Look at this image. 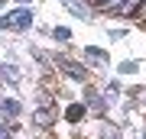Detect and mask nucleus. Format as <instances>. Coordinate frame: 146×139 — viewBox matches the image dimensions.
<instances>
[{
    "instance_id": "nucleus-1",
    "label": "nucleus",
    "mask_w": 146,
    "mask_h": 139,
    "mask_svg": "<svg viewBox=\"0 0 146 139\" xmlns=\"http://www.w3.org/2000/svg\"><path fill=\"white\" fill-rule=\"evenodd\" d=\"M29 23H33L29 10H13V13H7L3 20H0V26H10V29H26Z\"/></svg>"
},
{
    "instance_id": "nucleus-2",
    "label": "nucleus",
    "mask_w": 146,
    "mask_h": 139,
    "mask_svg": "<svg viewBox=\"0 0 146 139\" xmlns=\"http://www.w3.org/2000/svg\"><path fill=\"white\" fill-rule=\"evenodd\" d=\"M98 10H120V7L127 3V0H91Z\"/></svg>"
},
{
    "instance_id": "nucleus-3",
    "label": "nucleus",
    "mask_w": 146,
    "mask_h": 139,
    "mask_svg": "<svg viewBox=\"0 0 146 139\" xmlns=\"http://www.w3.org/2000/svg\"><path fill=\"white\" fill-rule=\"evenodd\" d=\"M65 3H68V7H72V10H75V13H81V16H84V13H88V0H84V3H81V0H65Z\"/></svg>"
},
{
    "instance_id": "nucleus-4",
    "label": "nucleus",
    "mask_w": 146,
    "mask_h": 139,
    "mask_svg": "<svg viewBox=\"0 0 146 139\" xmlns=\"http://www.w3.org/2000/svg\"><path fill=\"white\" fill-rule=\"evenodd\" d=\"M81 113H84V110L78 107V103H75V107H68V110H65V117H68V120H78Z\"/></svg>"
},
{
    "instance_id": "nucleus-5",
    "label": "nucleus",
    "mask_w": 146,
    "mask_h": 139,
    "mask_svg": "<svg viewBox=\"0 0 146 139\" xmlns=\"http://www.w3.org/2000/svg\"><path fill=\"white\" fill-rule=\"evenodd\" d=\"M0 139H10V129L7 126H0Z\"/></svg>"
}]
</instances>
